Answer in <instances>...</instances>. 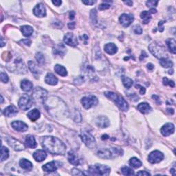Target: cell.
Returning a JSON list of instances; mask_svg holds the SVG:
<instances>
[{"instance_id": "74e56055", "label": "cell", "mask_w": 176, "mask_h": 176, "mask_svg": "<svg viewBox=\"0 0 176 176\" xmlns=\"http://www.w3.org/2000/svg\"><path fill=\"white\" fill-rule=\"evenodd\" d=\"M28 68L31 70V72L34 74H38L39 70L37 68V66L34 61H30L28 62Z\"/></svg>"}, {"instance_id": "91938a15", "label": "cell", "mask_w": 176, "mask_h": 176, "mask_svg": "<svg viewBox=\"0 0 176 176\" xmlns=\"http://www.w3.org/2000/svg\"><path fill=\"white\" fill-rule=\"evenodd\" d=\"M124 3L126 4H127V5H128V6H131L133 5V2H132L131 1H124Z\"/></svg>"}, {"instance_id": "1f68e13d", "label": "cell", "mask_w": 176, "mask_h": 176, "mask_svg": "<svg viewBox=\"0 0 176 176\" xmlns=\"http://www.w3.org/2000/svg\"><path fill=\"white\" fill-rule=\"evenodd\" d=\"M21 30L25 37H30L33 33V28L30 26H23L21 28Z\"/></svg>"}, {"instance_id": "c3c4849f", "label": "cell", "mask_w": 176, "mask_h": 176, "mask_svg": "<svg viewBox=\"0 0 176 176\" xmlns=\"http://www.w3.org/2000/svg\"><path fill=\"white\" fill-rule=\"evenodd\" d=\"M72 175H84V173L83 172H80L79 170H78V169H73L72 171Z\"/></svg>"}, {"instance_id": "ffe728a7", "label": "cell", "mask_w": 176, "mask_h": 176, "mask_svg": "<svg viewBox=\"0 0 176 176\" xmlns=\"http://www.w3.org/2000/svg\"><path fill=\"white\" fill-rule=\"evenodd\" d=\"M58 168L57 162L55 161H52L50 162L47 163L45 165H43L42 167L43 170L45 171V172H54V171H57Z\"/></svg>"}, {"instance_id": "8fae6325", "label": "cell", "mask_w": 176, "mask_h": 176, "mask_svg": "<svg viewBox=\"0 0 176 176\" xmlns=\"http://www.w3.org/2000/svg\"><path fill=\"white\" fill-rule=\"evenodd\" d=\"M163 158H164V154L162 152H160V151L156 150L152 152L149 155L148 160L152 164H156V163L161 162L163 160Z\"/></svg>"}, {"instance_id": "f907efd6", "label": "cell", "mask_w": 176, "mask_h": 176, "mask_svg": "<svg viewBox=\"0 0 176 176\" xmlns=\"http://www.w3.org/2000/svg\"><path fill=\"white\" fill-rule=\"evenodd\" d=\"M20 43H22L23 44L30 46L31 44V41L29 40V39H23V40L20 41Z\"/></svg>"}, {"instance_id": "cb8c5ba5", "label": "cell", "mask_w": 176, "mask_h": 176, "mask_svg": "<svg viewBox=\"0 0 176 176\" xmlns=\"http://www.w3.org/2000/svg\"><path fill=\"white\" fill-rule=\"evenodd\" d=\"M40 111H39L37 109H34L29 111L28 114V117L31 121H36L37 119H39L40 118Z\"/></svg>"}, {"instance_id": "6125c7cd", "label": "cell", "mask_w": 176, "mask_h": 176, "mask_svg": "<svg viewBox=\"0 0 176 176\" xmlns=\"http://www.w3.org/2000/svg\"><path fill=\"white\" fill-rule=\"evenodd\" d=\"M167 111H169V113H171V114H174V110L173 109H167Z\"/></svg>"}, {"instance_id": "ab89813d", "label": "cell", "mask_w": 176, "mask_h": 176, "mask_svg": "<svg viewBox=\"0 0 176 176\" xmlns=\"http://www.w3.org/2000/svg\"><path fill=\"white\" fill-rule=\"evenodd\" d=\"M62 48H64V46L63 45H57V47H55V49L54 50V53H55V55H59L61 56L64 55V52L62 50Z\"/></svg>"}, {"instance_id": "9c48e42d", "label": "cell", "mask_w": 176, "mask_h": 176, "mask_svg": "<svg viewBox=\"0 0 176 176\" xmlns=\"http://www.w3.org/2000/svg\"><path fill=\"white\" fill-rule=\"evenodd\" d=\"M47 92L45 90H43L41 88H36L32 93V97L34 101L37 103H43L45 102L46 99Z\"/></svg>"}, {"instance_id": "7c38bea8", "label": "cell", "mask_w": 176, "mask_h": 176, "mask_svg": "<svg viewBox=\"0 0 176 176\" xmlns=\"http://www.w3.org/2000/svg\"><path fill=\"white\" fill-rule=\"evenodd\" d=\"M134 21V17L133 15L130 14H126L124 13L119 17V22L121 23V24L123 27L129 26L131 24V23Z\"/></svg>"}, {"instance_id": "680465c9", "label": "cell", "mask_w": 176, "mask_h": 176, "mask_svg": "<svg viewBox=\"0 0 176 176\" xmlns=\"http://www.w3.org/2000/svg\"><path fill=\"white\" fill-rule=\"evenodd\" d=\"M147 68L149 70H152L154 68V66L152 63H149V64H147Z\"/></svg>"}, {"instance_id": "11a10c76", "label": "cell", "mask_w": 176, "mask_h": 176, "mask_svg": "<svg viewBox=\"0 0 176 176\" xmlns=\"http://www.w3.org/2000/svg\"><path fill=\"white\" fill-rule=\"evenodd\" d=\"M52 4L54 5L57 6H59L61 4H62V1H60V0H56V1H52Z\"/></svg>"}, {"instance_id": "83f0119b", "label": "cell", "mask_w": 176, "mask_h": 176, "mask_svg": "<svg viewBox=\"0 0 176 176\" xmlns=\"http://www.w3.org/2000/svg\"><path fill=\"white\" fill-rule=\"evenodd\" d=\"M138 109L141 113L144 114H148L149 112H150V111H151V109H152V108H151L150 105H149L148 103H141L138 105Z\"/></svg>"}, {"instance_id": "836d02e7", "label": "cell", "mask_w": 176, "mask_h": 176, "mask_svg": "<svg viewBox=\"0 0 176 176\" xmlns=\"http://www.w3.org/2000/svg\"><path fill=\"white\" fill-rule=\"evenodd\" d=\"M122 81H123V85L127 89H129L133 85V80L129 77H126L125 76H122Z\"/></svg>"}, {"instance_id": "52a82bcc", "label": "cell", "mask_w": 176, "mask_h": 176, "mask_svg": "<svg viewBox=\"0 0 176 176\" xmlns=\"http://www.w3.org/2000/svg\"><path fill=\"white\" fill-rule=\"evenodd\" d=\"M8 70L13 72L24 74L26 72V67L22 59H17L10 65H8Z\"/></svg>"}, {"instance_id": "db71d44e", "label": "cell", "mask_w": 176, "mask_h": 176, "mask_svg": "<svg viewBox=\"0 0 176 176\" xmlns=\"http://www.w3.org/2000/svg\"><path fill=\"white\" fill-rule=\"evenodd\" d=\"M137 175H146V176H147V175H150V173L147 172V171H139V172L137 173Z\"/></svg>"}, {"instance_id": "f1b7e54d", "label": "cell", "mask_w": 176, "mask_h": 176, "mask_svg": "<svg viewBox=\"0 0 176 176\" xmlns=\"http://www.w3.org/2000/svg\"><path fill=\"white\" fill-rule=\"evenodd\" d=\"M55 71L59 75L61 76H66L68 75V72L67 70L65 69V68L63 67V65H59V64H57V65L55 66Z\"/></svg>"}, {"instance_id": "f35d334b", "label": "cell", "mask_w": 176, "mask_h": 176, "mask_svg": "<svg viewBox=\"0 0 176 176\" xmlns=\"http://www.w3.org/2000/svg\"><path fill=\"white\" fill-rule=\"evenodd\" d=\"M121 171H122V173H123L125 175H134V171H133V169L129 168V167H123V168L121 169Z\"/></svg>"}, {"instance_id": "603a6c76", "label": "cell", "mask_w": 176, "mask_h": 176, "mask_svg": "<svg viewBox=\"0 0 176 176\" xmlns=\"http://www.w3.org/2000/svg\"><path fill=\"white\" fill-rule=\"evenodd\" d=\"M45 81L47 84L51 85H55L58 83V78L53 74L48 73L45 76Z\"/></svg>"}, {"instance_id": "277c9868", "label": "cell", "mask_w": 176, "mask_h": 176, "mask_svg": "<svg viewBox=\"0 0 176 176\" xmlns=\"http://www.w3.org/2000/svg\"><path fill=\"white\" fill-rule=\"evenodd\" d=\"M110 167L107 165H91L89 167V171L90 174L101 175H108L110 173Z\"/></svg>"}, {"instance_id": "f5cc1de1", "label": "cell", "mask_w": 176, "mask_h": 176, "mask_svg": "<svg viewBox=\"0 0 176 176\" xmlns=\"http://www.w3.org/2000/svg\"><path fill=\"white\" fill-rule=\"evenodd\" d=\"M83 3L86 4V5H93L96 3V1H92V0H87V1H83Z\"/></svg>"}, {"instance_id": "d6986e66", "label": "cell", "mask_w": 176, "mask_h": 176, "mask_svg": "<svg viewBox=\"0 0 176 176\" xmlns=\"http://www.w3.org/2000/svg\"><path fill=\"white\" fill-rule=\"evenodd\" d=\"M96 124L98 127L106 128L109 125V121L106 116H99L96 120Z\"/></svg>"}, {"instance_id": "ee69618b", "label": "cell", "mask_w": 176, "mask_h": 176, "mask_svg": "<svg viewBox=\"0 0 176 176\" xmlns=\"http://www.w3.org/2000/svg\"><path fill=\"white\" fill-rule=\"evenodd\" d=\"M133 31L134 33H136V34H140L142 32V30L141 27H140L139 25H136V26L133 28Z\"/></svg>"}, {"instance_id": "816d5d0a", "label": "cell", "mask_w": 176, "mask_h": 176, "mask_svg": "<svg viewBox=\"0 0 176 176\" xmlns=\"http://www.w3.org/2000/svg\"><path fill=\"white\" fill-rule=\"evenodd\" d=\"M164 23H165L164 21H160V22H159V23H158L159 30H160V32H162V31L164 30V26H163V24H164Z\"/></svg>"}, {"instance_id": "be15d7a7", "label": "cell", "mask_w": 176, "mask_h": 176, "mask_svg": "<svg viewBox=\"0 0 176 176\" xmlns=\"http://www.w3.org/2000/svg\"><path fill=\"white\" fill-rule=\"evenodd\" d=\"M108 138H109V136L107 135H103L102 136V140H107V139H108Z\"/></svg>"}, {"instance_id": "7a4b0ae2", "label": "cell", "mask_w": 176, "mask_h": 176, "mask_svg": "<svg viewBox=\"0 0 176 176\" xmlns=\"http://www.w3.org/2000/svg\"><path fill=\"white\" fill-rule=\"evenodd\" d=\"M105 95L107 98L114 101L122 111H126L129 109V105H128L127 101L120 95L112 92H105Z\"/></svg>"}, {"instance_id": "003e7915", "label": "cell", "mask_w": 176, "mask_h": 176, "mask_svg": "<svg viewBox=\"0 0 176 176\" xmlns=\"http://www.w3.org/2000/svg\"><path fill=\"white\" fill-rule=\"evenodd\" d=\"M1 103H3V97H2V96H1Z\"/></svg>"}, {"instance_id": "ba28073f", "label": "cell", "mask_w": 176, "mask_h": 176, "mask_svg": "<svg viewBox=\"0 0 176 176\" xmlns=\"http://www.w3.org/2000/svg\"><path fill=\"white\" fill-rule=\"evenodd\" d=\"M33 103H34V101H33L32 98L29 95L24 94L20 98L18 105L21 109H22L24 111H26L32 106Z\"/></svg>"}, {"instance_id": "9a60e30c", "label": "cell", "mask_w": 176, "mask_h": 176, "mask_svg": "<svg viewBox=\"0 0 176 176\" xmlns=\"http://www.w3.org/2000/svg\"><path fill=\"white\" fill-rule=\"evenodd\" d=\"M174 125L171 123H168L165 124V125H163V127L161 128L160 132L164 136H168L174 133Z\"/></svg>"}, {"instance_id": "6f0895ef", "label": "cell", "mask_w": 176, "mask_h": 176, "mask_svg": "<svg viewBox=\"0 0 176 176\" xmlns=\"http://www.w3.org/2000/svg\"><path fill=\"white\" fill-rule=\"evenodd\" d=\"M69 17H70V19H73L74 18V17H75V12H74V11L70 12V14H69Z\"/></svg>"}, {"instance_id": "e0dca14e", "label": "cell", "mask_w": 176, "mask_h": 176, "mask_svg": "<svg viewBox=\"0 0 176 176\" xmlns=\"http://www.w3.org/2000/svg\"><path fill=\"white\" fill-rule=\"evenodd\" d=\"M33 12L35 16L39 17H43L46 15V10L42 4H37L33 9Z\"/></svg>"}, {"instance_id": "30bf717a", "label": "cell", "mask_w": 176, "mask_h": 176, "mask_svg": "<svg viewBox=\"0 0 176 176\" xmlns=\"http://www.w3.org/2000/svg\"><path fill=\"white\" fill-rule=\"evenodd\" d=\"M81 103L85 108L88 109L94 106H96L98 103V101L96 96H93V95H90V96H84L81 99Z\"/></svg>"}, {"instance_id": "681fc988", "label": "cell", "mask_w": 176, "mask_h": 176, "mask_svg": "<svg viewBox=\"0 0 176 176\" xmlns=\"http://www.w3.org/2000/svg\"><path fill=\"white\" fill-rule=\"evenodd\" d=\"M136 88H139L140 89V94H145V92H146V90L145 88H143V87L140 85H136Z\"/></svg>"}, {"instance_id": "4316f807", "label": "cell", "mask_w": 176, "mask_h": 176, "mask_svg": "<svg viewBox=\"0 0 176 176\" xmlns=\"http://www.w3.org/2000/svg\"><path fill=\"white\" fill-rule=\"evenodd\" d=\"M21 88L25 92H30L32 90L33 88V85L32 83H31L30 80L24 79L22 81V83H21Z\"/></svg>"}, {"instance_id": "03108f58", "label": "cell", "mask_w": 176, "mask_h": 176, "mask_svg": "<svg viewBox=\"0 0 176 176\" xmlns=\"http://www.w3.org/2000/svg\"><path fill=\"white\" fill-rule=\"evenodd\" d=\"M169 74H173V70H169Z\"/></svg>"}, {"instance_id": "5bb4252c", "label": "cell", "mask_w": 176, "mask_h": 176, "mask_svg": "<svg viewBox=\"0 0 176 176\" xmlns=\"http://www.w3.org/2000/svg\"><path fill=\"white\" fill-rule=\"evenodd\" d=\"M63 41L66 44L70 45V46L75 47L78 45L77 38H76L73 33L68 32L65 36H64Z\"/></svg>"}, {"instance_id": "5b68a950", "label": "cell", "mask_w": 176, "mask_h": 176, "mask_svg": "<svg viewBox=\"0 0 176 176\" xmlns=\"http://www.w3.org/2000/svg\"><path fill=\"white\" fill-rule=\"evenodd\" d=\"M149 49L152 55H154L155 57L158 58V59H164L167 58V54L165 50V48L162 45L158 44L156 43H153L149 45Z\"/></svg>"}, {"instance_id": "d4e9b609", "label": "cell", "mask_w": 176, "mask_h": 176, "mask_svg": "<svg viewBox=\"0 0 176 176\" xmlns=\"http://www.w3.org/2000/svg\"><path fill=\"white\" fill-rule=\"evenodd\" d=\"M68 161H69L70 164L75 165V166H78L79 165V160L77 158V156H76L75 154L72 151L68 153Z\"/></svg>"}, {"instance_id": "94428289", "label": "cell", "mask_w": 176, "mask_h": 176, "mask_svg": "<svg viewBox=\"0 0 176 176\" xmlns=\"http://www.w3.org/2000/svg\"><path fill=\"white\" fill-rule=\"evenodd\" d=\"M156 12H157V10L156 9H154V8H151V10H150V11H149L150 13H156Z\"/></svg>"}, {"instance_id": "8992f818", "label": "cell", "mask_w": 176, "mask_h": 176, "mask_svg": "<svg viewBox=\"0 0 176 176\" xmlns=\"http://www.w3.org/2000/svg\"><path fill=\"white\" fill-rule=\"evenodd\" d=\"M82 141L84 142L85 144L90 149H94L96 146V140L94 136L91 134L90 132L85 130H82L80 134Z\"/></svg>"}, {"instance_id": "7402d4cb", "label": "cell", "mask_w": 176, "mask_h": 176, "mask_svg": "<svg viewBox=\"0 0 176 176\" xmlns=\"http://www.w3.org/2000/svg\"><path fill=\"white\" fill-rule=\"evenodd\" d=\"M104 49H105V51L106 52L107 54H109V55H114V54L116 53L118 51L117 46L113 43H107V44L105 45Z\"/></svg>"}, {"instance_id": "8d00e7d4", "label": "cell", "mask_w": 176, "mask_h": 176, "mask_svg": "<svg viewBox=\"0 0 176 176\" xmlns=\"http://www.w3.org/2000/svg\"><path fill=\"white\" fill-rule=\"evenodd\" d=\"M160 63L163 68H171L173 65V62L171 61H170V60L167 59V58H164V59H160Z\"/></svg>"}, {"instance_id": "4dcf8cb0", "label": "cell", "mask_w": 176, "mask_h": 176, "mask_svg": "<svg viewBox=\"0 0 176 176\" xmlns=\"http://www.w3.org/2000/svg\"><path fill=\"white\" fill-rule=\"evenodd\" d=\"M166 43L167 46L169 47V50H170L173 54L176 53V48H175V39H167L166 40Z\"/></svg>"}, {"instance_id": "b9f144b4", "label": "cell", "mask_w": 176, "mask_h": 176, "mask_svg": "<svg viewBox=\"0 0 176 176\" xmlns=\"http://www.w3.org/2000/svg\"><path fill=\"white\" fill-rule=\"evenodd\" d=\"M36 59L37 60V61H38V63L39 64H43L45 62L44 56H43V54L41 52H37L36 54Z\"/></svg>"}, {"instance_id": "484cf974", "label": "cell", "mask_w": 176, "mask_h": 176, "mask_svg": "<svg viewBox=\"0 0 176 176\" xmlns=\"http://www.w3.org/2000/svg\"><path fill=\"white\" fill-rule=\"evenodd\" d=\"M26 144L29 148L34 149L37 147V142L35 138L32 135H28L26 138Z\"/></svg>"}, {"instance_id": "60d3db41", "label": "cell", "mask_w": 176, "mask_h": 176, "mask_svg": "<svg viewBox=\"0 0 176 176\" xmlns=\"http://www.w3.org/2000/svg\"><path fill=\"white\" fill-rule=\"evenodd\" d=\"M90 18L91 20H92V23L94 24H96L98 21H97V12L96 9H93L91 11V14H90Z\"/></svg>"}, {"instance_id": "f546056e", "label": "cell", "mask_w": 176, "mask_h": 176, "mask_svg": "<svg viewBox=\"0 0 176 176\" xmlns=\"http://www.w3.org/2000/svg\"><path fill=\"white\" fill-rule=\"evenodd\" d=\"M19 165L22 169L26 170H31L32 168V164L31 162L25 158H23L19 161Z\"/></svg>"}, {"instance_id": "f6af8a7d", "label": "cell", "mask_w": 176, "mask_h": 176, "mask_svg": "<svg viewBox=\"0 0 176 176\" xmlns=\"http://www.w3.org/2000/svg\"><path fill=\"white\" fill-rule=\"evenodd\" d=\"M9 80L7 74L4 73V72H1V80L3 83H7Z\"/></svg>"}, {"instance_id": "6da1fadb", "label": "cell", "mask_w": 176, "mask_h": 176, "mask_svg": "<svg viewBox=\"0 0 176 176\" xmlns=\"http://www.w3.org/2000/svg\"><path fill=\"white\" fill-rule=\"evenodd\" d=\"M41 145L52 154L64 155L66 152L65 144L58 138L44 136L41 140Z\"/></svg>"}, {"instance_id": "3957f363", "label": "cell", "mask_w": 176, "mask_h": 176, "mask_svg": "<svg viewBox=\"0 0 176 176\" xmlns=\"http://www.w3.org/2000/svg\"><path fill=\"white\" fill-rule=\"evenodd\" d=\"M123 154V150L116 147L105 148L99 149L97 152L98 156L103 159H111L116 158Z\"/></svg>"}, {"instance_id": "d590c367", "label": "cell", "mask_w": 176, "mask_h": 176, "mask_svg": "<svg viewBox=\"0 0 176 176\" xmlns=\"http://www.w3.org/2000/svg\"><path fill=\"white\" fill-rule=\"evenodd\" d=\"M129 164L131 167H134V168H140V167L142 166V162H140V160H138L137 158H132L130 159L129 160Z\"/></svg>"}, {"instance_id": "e7e4bbea", "label": "cell", "mask_w": 176, "mask_h": 176, "mask_svg": "<svg viewBox=\"0 0 176 176\" xmlns=\"http://www.w3.org/2000/svg\"><path fill=\"white\" fill-rule=\"evenodd\" d=\"M175 169H171V173H172L173 175H175Z\"/></svg>"}, {"instance_id": "4fadbf2b", "label": "cell", "mask_w": 176, "mask_h": 176, "mask_svg": "<svg viewBox=\"0 0 176 176\" xmlns=\"http://www.w3.org/2000/svg\"><path fill=\"white\" fill-rule=\"evenodd\" d=\"M6 141H7L8 144L15 151H22L24 149V144L21 143L17 140L14 139V138L8 137L6 138Z\"/></svg>"}, {"instance_id": "d6a6232c", "label": "cell", "mask_w": 176, "mask_h": 176, "mask_svg": "<svg viewBox=\"0 0 176 176\" xmlns=\"http://www.w3.org/2000/svg\"><path fill=\"white\" fill-rule=\"evenodd\" d=\"M140 18L142 19V23H143L144 24H148V23L150 22L151 18H152L151 13L149 12L144 10V11L142 12L141 14H140Z\"/></svg>"}, {"instance_id": "7bdbcfd3", "label": "cell", "mask_w": 176, "mask_h": 176, "mask_svg": "<svg viewBox=\"0 0 176 176\" xmlns=\"http://www.w3.org/2000/svg\"><path fill=\"white\" fill-rule=\"evenodd\" d=\"M163 84L165 85H169L171 88H174L175 87V83L173 80H169L167 77H165L163 78Z\"/></svg>"}, {"instance_id": "2e32d148", "label": "cell", "mask_w": 176, "mask_h": 176, "mask_svg": "<svg viewBox=\"0 0 176 176\" xmlns=\"http://www.w3.org/2000/svg\"><path fill=\"white\" fill-rule=\"evenodd\" d=\"M11 126L14 130L17 131H26L28 129V125L26 123L19 121H13L11 123Z\"/></svg>"}, {"instance_id": "ac0fdd59", "label": "cell", "mask_w": 176, "mask_h": 176, "mask_svg": "<svg viewBox=\"0 0 176 176\" xmlns=\"http://www.w3.org/2000/svg\"><path fill=\"white\" fill-rule=\"evenodd\" d=\"M33 158L37 162H42L46 158L47 154L44 150L39 149L37 150L32 155Z\"/></svg>"}, {"instance_id": "44dd1931", "label": "cell", "mask_w": 176, "mask_h": 176, "mask_svg": "<svg viewBox=\"0 0 176 176\" xmlns=\"http://www.w3.org/2000/svg\"><path fill=\"white\" fill-rule=\"evenodd\" d=\"M18 113V110L17 107L14 105H10L6 107L4 111V114L7 117H12L15 116Z\"/></svg>"}, {"instance_id": "7dc6e473", "label": "cell", "mask_w": 176, "mask_h": 176, "mask_svg": "<svg viewBox=\"0 0 176 176\" xmlns=\"http://www.w3.org/2000/svg\"><path fill=\"white\" fill-rule=\"evenodd\" d=\"M158 1H147V6L148 7H154V6H156L157 4H158Z\"/></svg>"}, {"instance_id": "bcb514c9", "label": "cell", "mask_w": 176, "mask_h": 176, "mask_svg": "<svg viewBox=\"0 0 176 176\" xmlns=\"http://www.w3.org/2000/svg\"><path fill=\"white\" fill-rule=\"evenodd\" d=\"M110 7V4H107V3H105V2H103V4H101L100 6H99V10H106V9H108V8Z\"/></svg>"}, {"instance_id": "9f6ffc18", "label": "cell", "mask_w": 176, "mask_h": 176, "mask_svg": "<svg viewBox=\"0 0 176 176\" xmlns=\"http://www.w3.org/2000/svg\"><path fill=\"white\" fill-rule=\"evenodd\" d=\"M75 22H70L68 24V28L70 29H74L75 28Z\"/></svg>"}, {"instance_id": "e575fe53", "label": "cell", "mask_w": 176, "mask_h": 176, "mask_svg": "<svg viewBox=\"0 0 176 176\" xmlns=\"http://www.w3.org/2000/svg\"><path fill=\"white\" fill-rule=\"evenodd\" d=\"M8 157H9L8 149L6 148V147L2 146L1 149V161L3 162V161L6 160V159H8Z\"/></svg>"}]
</instances>
